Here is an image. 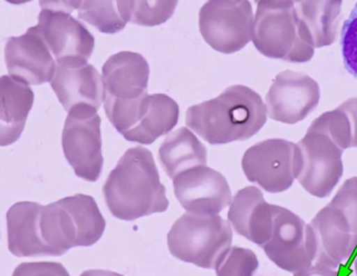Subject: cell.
<instances>
[{"label": "cell", "instance_id": "6da1fadb", "mask_svg": "<svg viewBox=\"0 0 357 276\" xmlns=\"http://www.w3.org/2000/svg\"><path fill=\"white\" fill-rule=\"evenodd\" d=\"M8 250L18 258L61 257L75 247L94 245L106 220L93 197L84 194L48 206L20 202L6 214Z\"/></svg>", "mask_w": 357, "mask_h": 276}, {"label": "cell", "instance_id": "7a4b0ae2", "mask_svg": "<svg viewBox=\"0 0 357 276\" xmlns=\"http://www.w3.org/2000/svg\"><path fill=\"white\" fill-rule=\"evenodd\" d=\"M105 200L115 218L133 221L169 209L152 152L142 146L125 152L102 187Z\"/></svg>", "mask_w": 357, "mask_h": 276}, {"label": "cell", "instance_id": "3957f363", "mask_svg": "<svg viewBox=\"0 0 357 276\" xmlns=\"http://www.w3.org/2000/svg\"><path fill=\"white\" fill-rule=\"evenodd\" d=\"M266 108L257 92L243 85L227 88L213 99L191 106L186 124L211 145L245 141L266 122Z\"/></svg>", "mask_w": 357, "mask_h": 276}, {"label": "cell", "instance_id": "277c9868", "mask_svg": "<svg viewBox=\"0 0 357 276\" xmlns=\"http://www.w3.org/2000/svg\"><path fill=\"white\" fill-rule=\"evenodd\" d=\"M252 42L268 58L306 63L314 54V46L300 39L296 0H255Z\"/></svg>", "mask_w": 357, "mask_h": 276}, {"label": "cell", "instance_id": "5b68a950", "mask_svg": "<svg viewBox=\"0 0 357 276\" xmlns=\"http://www.w3.org/2000/svg\"><path fill=\"white\" fill-rule=\"evenodd\" d=\"M233 233L228 221L218 215L185 213L167 235L172 256L201 268L212 269L228 252Z\"/></svg>", "mask_w": 357, "mask_h": 276}, {"label": "cell", "instance_id": "8992f818", "mask_svg": "<svg viewBox=\"0 0 357 276\" xmlns=\"http://www.w3.org/2000/svg\"><path fill=\"white\" fill-rule=\"evenodd\" d=\"M102 119L98 110L77 106L68 112L62 133L65 158L75 175L86 181H96L102 174Z\"/></svg>", "mask_w": 357, "mask_h": 276}, {"label": "cell", "instance_id": "52a82bcc", "mask_svg": "<svg viewBox=\"0 0 357 276\" xmlns=\"http://www.w3.org/2000/svg\"><path fill=\"white\" fill-rule=\"evenodd\" d=\"M299 146L284 139L259 142L245 152L241 161L248 181L268 193H281L293 186L301 170Z\"/></svg>", "mask_w": 357, "mask_h": 276}, {"label": "cell", "instance_id": "ba28073f", "mask_svg": "<svg viewBox=\"0 0 357 276\" xmlns=\"http://www.w3.org/2000/svg\"><path fill=\"white\" fill-rule=\"evenodd\" d=\"M254 14L250 0H208L199 10L204 41L224 54H235L252 41Z\"/></svg>", "mask_w": 357, "mask_h": 276}, {"label": "cell", "instance_id": "9c48e42d", "mask_svg": "<svg viewBox=\"0 0 357 276\" xmlns=\"http://www.w3.org/2000/svg\"><path fill=\"white\" fill-rule=\"evenodd\" d=\"M261 248L276 266L293 275L314 265V243L310 225L282 206H274L272 233Z\"/></svg>", "mask_w": 357, "mask_h": 276}, {"label": "cell", "instance_id": "30bf717a", "mask_svg": "<svg viewBox=\"0 0 357 276\" xmlns=\"http://www.w3.org/2000/svg\"><path fill=\"white\" fill-rule=\"evenodd\" d=\"M297 145L302 158L298 181L312 196L328 197L344 174V150L324 133L310 131Z\"/></svg>", "mask_w": 357, "mask_h": 276}, {"label": "cell", "instance_id": "8fae6325", "mask_svg": "<svg viewBox=\"0 0 357 276\" xmlns=\"http://www.w3.org/2000/svg\"><path fill=\"white\" fill-rule=\"evenodd\" d=\"M320 98V86L314 79L305 73L282 71L266 94V114L278 122L296 124L318 106Z\"/></svg>", "mask_w": 357, "mask_h": 276}, {"label": "cell", "instance_id": "7c38bea8", "mask_svg": "<svg viewBox=\"0 0 357 276\" xmlns=\"http://www.w3.org/2000/svg\"><path fill=\"white\" fill-rule=\"evenodd\" d=\"M36 29L56 64H83L88 63L93 54V35L70 14L42 10Z\"/></svg>", "mask_w": 357, "mask_h": 276}, {"label": "cell", "instance_id": "4fadbf2b", "mask_svg": "<svg viewBox=\"0 0 357 276\" xmlns=\"http://www.w3.org/2000/svg\"><path fill=\"white\" fill-rule=\"evenodd\" d=\"M173 181L176 197L187 213L218 215L232 202L228 181L209 167L189 169Z\"/></svg>", "mask_w": 357, "mask_h": 276}, {"label": "cell", "instance_id": "5bb4252c", "mask_svg": "<svg viewBox=\"0 0 357 276\" xmlns=\"http://www.w3.org/2000/svg\"><path fill=\"white\" fill-rule=\"evenodd\" d=\"M4 58L10 76L25 85H43L54 79L56 60L36 26L24 35L8 38Z\"/></svg>", "mask_w": 357, "mask_h": 276}, {"label": "cell", "instance_id": "9a60e30c", "mask_svg": "<svg viewBox=\"0 0 357 276\" xmlns=\"http://www.w3.org/2000/svg\"><path fill=\"white\" fill-rule=\"evenodd\" d=\"M314 243V264L337 269L357 245V235L349 219L331 204L310 223Z\"/></svg>", "mask_w": 357, "mask_h": 276}, {"label": "cell", "instance_id": "2e32d148", "mask_svg": "<svg viewBox=\"0 0 357 276\" xmlns=\"http://www.w3.org/2000/svg\"><path fill=\"white\" fill-rule=\"evenodd\" d=\"M50 86L66 112L77 106H89L98 111L104 104L102 75L88 63L56 64Z\"/></svg>", "mask_w": 357, "mask_h": 276}, {"label": "cell", "instance_id": "e0dca14e", "mask_svg": "<svg viewBox=\"0 0 357 276\" xmlns=\"http://www.w3.org/2000/svg\"><path fill=\"white\" fill-rule=\"evenodd\" d=\"M102 77L105 100L138 99L148 94L150 66L142 54L121 51L106 60Z\"/></svg>", "mask_w": 357, "mask_h": 276}, {"label": "cell", "instance_id": "ac0fdd59", "mask_svg": "<svg viewBox=\"0 0 357 276\" xmlns=\"http://www.w3.org/2000/svg\"><path fill=\"white\" fill-rule=\"evenodd\" d=\"M228 219L238 235L262 247L272 233L274 204L266 202L258 188L245 187L235 194Z\"/></svg>", "mask_w": 357, "mask_h": 276}, {"label": "cell", "instance_id": "d6986e66", "mask_svg": "<svg viewBox=\"0 0 357 276\" xmlns=\"http://www.w3.org/2000/svg\"><path fill=\"white\" fill-rule=\"evenodd\" d=\"M343 0H296L299 37L314 48L337 41Z\"/></svg>", "mask_w": 357, "mask_h": 276}, {"label": "cell", "instance_id": "ffe728a7", "mask_svg": "<svg viewBox=\"0 0 357 276\" xmlns=\"http://www.w3.org/2000/svg\"><path fill=\"white\" fill-rule=\"evenodd\" d=\"M33 90L13 79L0 77V146L18 141L33 104Z\"/></svg>", "mask_w": 357, "mask_h": 276}, {"label": "cell", "instance_id": "44dd1931", "mask_svg": "<svg viewBox=\"0 0 357 276\" xmlns=\"http://www.w3.org/2000/svg\"><path fill=\"white\" fill-rule=\"evenodd\" d=\"M161 166L172 179L180 173L199 166H207V148L186 127L167 136L159 148Z\"/></svg>", "mask_w": 357, "mask_h": 276}, {"label": "cell", "instance_id": "7402d4cb", "mask_svg": "<svg viewBox=\"0 0 357 276\" xmlns=\"http://www.w3.org/2000/svg\"><path fill=\"white\" fill-rule=\"evenodd\" d=\"M180 108L173 98L165 94L149 96V106L140 122L123 135L127 141L135 143H154L158 138L173 131L178 124Z\"/></svg>", "mask_w": 357, "mask_h": 276}, {"label": "cell", "instance_id": "603a6c76", "mask_svg": "<svg viewBox=\"0 0 357 276\" xmlns=\"http://www.w3.org/2000/svg\"><path fill=\"white\" fill-rule=\"evenodd\" d=\"M307 131L324 133L342 150L357 147V97L314 119Z\"/></svg>", "mask_w": 357, "mask_h": 276}, {"label": "cell", "instance_id": "cb8c5ba5", "mask_svg": "<svg viewBox=\"0 0 357 276\" xmlns=\"http://www.w3.org/2000/svg\"><path fill=\"white\" fill-rule=\"evenodd\" d=\"M178 0H117L119 12L126 23L158 26L175 14Z\"/></svg>", "mask_w": 357, "mask_h": 276}, {"label": "cell", "instance_id": "d4e9b609", "mask_svg": "<svg viewBox=\"0 0 357 276\" xmlns=\"http://www.w3.org/2000/svg\"><path fill=\"white\" fill-rule=\"evenodd\" d=\"M77 13L79 19L102 33H119L127 25L119 15L117 0H83Z\"/></svg>", "mask_w": 357, "mask_h": 276}, {"label": "cell", "instance_id": "484cf974", "mask_svg": "<svg viewBox=\"0 0 357 276\" xmlns=\"http://www.w3.org/2000/svg\"><path fill=\"white\" fill-rule=\"evenodd\" d=\"M258 266L257 256L251 250L233 246L214 268L216 276H253Z\"/></svg>", "mask_w": 357, "mask_h": 276}, {"label": "cell", "instance_id": "4316f807", "mask_svg": "<svg viewBox=\"0 0 357 276\" xmlns=\"http://www.w3.org/2000/svg\"><path fill=\"white\" fill-rule=\"evenodd\" d=\"M341 48L346 70L357 79V2L342 27Z\"/></svg>", "mask_w": 357, "mask_h": 276}, {"label": "cell", "instance_id": "83f0119b", "mask_svg": "<svg viewBox=\"0 0 357 276\" xmlns=\"http://www.w3.org/2000/svg\"><path fill=\"white\" fill-rule=\"evenodd\" d=\"M329 204L349 219L357 235V177L347 179Z\"/></svg>", "mask_w": 357, "mask_h": 276}, {"label": "cell", "instance_id": "f1b7e54d", "mask_svg": "<svg viewBox=\"0 0 357 276\" xmlns=\"http://www.w3.org/2000/svg\"><path fill=\"white\" fill-rule=\"evenodd\" d=\"M12 276H70L60 263H22L16 267Z\"/></svg>", "mask_w": 357, "mask_h": 276}, {"label": "cell", "instance_id": "f546056e", "mask_svg": "<svg viewBox=\"0 0 357 276\" xmlns=\"http://www.w3.org/2000/svg\"><path fill=\"white\" fill-rule=\"evenodd\" d=\"M82 1L83 0H39V4L42 10L71 14L75 10H79Z\"/></svg>", "mask_w": 357, "mask_h": 276}, {"label": "cell", "instance_id": "4dcf8cb0", "mask_svg": "<svg viewBox=\"0 0 357 276\" xmlns=\"http://www.w3.org/2000/svg\"><path fill=\"white\" fill-rule=\"evenodd\" d=\"M294 276H340L337 269L327 268V267L312 265L307 270L297 273Z\"/></svg>", "mask_w": 357, "mask_h": 276}, {"label": "cell", "instance_id": "1f68e13d", "mask_svg": "<svg viewBox=\"0 0 357 276\" xmlns=\"http://www.w3.org/2000/svg\"><path fill=\"white\" fill-rule=\"evenodd\" d=\"M79 276H123L119 273H113V271L102 270V269H93V270H87L82 273Z\"/></svg>", "mask_w": 357, "mask_h": 276}, {"label": "cell", "instance_id": "d6a6232c", "mask_svg": "<svg viewBox=\"0 0 357 276\" xmlns=\"http://www.w3.org/2000/svg\"><path fill=\"white\" fill-rule=\"evenodd\" d=\"M6 1L10 2L12 4H23L31 1V0H6Z\"/></svg>", "mask_w": 357, "mask_h": 276}, {"label": "cell", "instance_id": "836d02e7", "mask_svg": "<svg viewBox=\"0 0 357 276\" xmlns=\"http://www.w3.org/2000/svg\"><path fill=\"white\" fill-rule=\"evenodd\" d=\"M354 268H356V273L357 275V258H356V263H354Z\"/></svg>", "mask_w": 357, "mask_h": 276}]
</instances>
